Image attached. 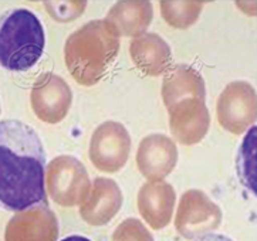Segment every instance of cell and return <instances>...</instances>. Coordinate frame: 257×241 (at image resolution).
<instances>
[{
  "instance_id": "cell-6",
  "label": "cell",
  "mask_w": 257,
  "mask_h": 241,
  "mask_svg": "<svg viewBox=\"0 0 257 241\" xmlns=\"http://www.w3.org/2000/svg\"><path fill=\"white\" fill-rule=\"evenodd\" d=\"M60 241H91L90 238H87V237H84V235H68L66 238H63V240Z\"/></svg>"
},
{
  "instance_id": "cell-1",
  "label": "cell",
  "mask_w": 257,
  "mask_h": 241,
  "mask_svg": "<svg viewBox=\"0 0 257 241\" xmlns=\"http://www.w3.org/2000/svg\"><path fill=\"white\" fill-rule=\"evenodd\" d=\"M47 204L46 150L33 126L0 121V207L25 211Z\"/></svg>"
},
{
  "instance_id": "cell-5",
  "label": "cell",
  "mask_w": 257,
  "mask_h": 241,
  "mask_svg": "<svg viewBox=\"0 0 257 241\" xmlns=\"http://www.w3.org/2000/svg\"><path fill=\"white\" fill-rule=\"evenodd\" d=\"M195 241H234L230 238L229 235H224L220 233H209L200 235L199 238H196Z\"/></svg>"
},
{
  "instance_id": "cell-2",
  "label": "cell",
  "mask_w": 257,
  "mask_h": 241,
  "mask_svg": "<svg viewBox=\"0 0 257 241\" xmlns=\"http://www.w3.org/2000/svg\"><path fill=\"white\" fill-rule=\"evenodd\" d=\"M119 42L114 26L95 20L77 30L66 43V64L77 81L95 84L108 71Z\"/></svg>"
},
{
  "instance_id": "cell-4",
  "label": "cell",
  "mask_w": 257,
  "mask_h": 241,
  "mask_svg": "<svg viewBox=\"0 0 257 241\" xmlns=\"http://www.w3.org/2000/svg\"><path fill=\"white\" fill-rule=\"evenodd\" d=\"M8 240L15 241H56L58 237V223L56 214L47 204H37L20 211L8 228Z\"/></svg>"
},
{
  "instance_id": "cell-3",
  "label": "cell",
  "mask_w": 257,
  "mask_h": 241,
  "mask_svg": "<svg viewBox=\"0 0 257 241\" xmlns=\"http://www.w3.org/2000/svg\"><path fill=\"white\" fill-rule=\"evenodd\" d=\"M46 34L42 22L29 9L8 10L0 17V67L26 73L42 59Z\"/></svg>"
}]
</instances>
